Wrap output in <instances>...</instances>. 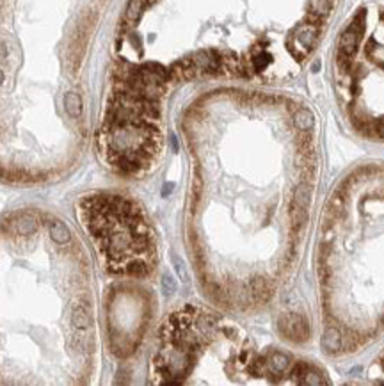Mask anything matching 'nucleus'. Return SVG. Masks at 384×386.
Instances as JSON below:
<instances>
[{
    "label": "nucleus",
    "instance_id": "1a4fd4ad",
    "mask_svg": "<svg viewBox=\"0 0 384 386\" xmlns=\"http://www.w3.org/2000/svg\"><path fill=\"white\" fill-rule=\"evenodd\" d=\"M312 203V187L308 183H300L297 185L296 191H294V205L302 208H308Z\"/></svg>",
    "mask_w": 384,
    "mask_h": 386
},
{
    "label": "nucleus",
    "instance_id": "9b49d317",
    "mask_svg": "<svg viewBox=\"0 0 384 386\" xmlns=\"http://www.w3.org/2000/svg\"><path fill=\"white\" fill-rule=\"evenodd\" d=\"M290 219L296 226H302L306 221H308V208L297 207V205H292L290 208Z\"/></svg>",
    "mask_w": 384,
    "mask_h": 386
},
{
    "label": "nucleus",
    "instance_id": "f257e3e1",
    "mask_svg": "<svg viewBox=\"0 0 384 386\" xmlns=\"http://www.w3.org/2000/svg\"><path fill=\"white\" fill-rule=\"evenodd\" d=\"M316 38H318V22H304V24L297 25L288 40L290 52L297 59H302L310 54Z\"/></svg>",
    "mask_w": 384,
    "mask_h": 386
},
{
    "label": "nucleus",
    "instance_id": "39448f33",
    "mask_svg": "<svg viewBox=\"0 0 384 386\" xmlns=\"http://www.w3.org/2000/svg\"><path fill=\"white\" fill-rule=\"evenodd\" d=\"M322 347L328 352H336L342 349V333L336 327H328L322 334Z\"/></svg>",
    "mask_w": 384,
    "mask_h": 386
},
{
    "label": "nucleus",
    "instance_id": "0eeeda50",
    "mask_svg": "<svg viewBox=\"0 0 384 386\" xmlns=\"http://www.w3.org/2000/svg\"><path fill=\"white\" fill-rule=\"evenodd\" d=\"M299 382L308 386H318V384H326V379H324V374H322L318 368H315V366L312 365H306V368H304V372L299 377Z\"/></svg>",
    "mask_w": 384,
    "mask_h": 386
},
{
    "label": "nucleus",
    "instance_id": "2eb2a0df",
    "mask_svg": "<svg viewBox=\"0 0 384 386\" xmlns=\"http://www.w3.org/2000/svg\"><path fill=\"white\" fill-rule=\"evenodd\" d=\"M313 72H318V70H320V63H318V61H316V63L315 64H313Z\"/></svg>",
    "mask_w": 384,
    "mask_h": 386
},
{
    "label": "nucleus",
    "instance_id": "7ed1b4c3",
    "mask_svg": "<svg viewBox=\"0 0 384 386\" xmlns=\"http://www.w3.org/2000/svg\"><path fill=\"white\" fill-rule=\"evenodd\" d=\"M281 327H283V333L286 334L288 338H292V340H306L308 338V334H310V327L308 324H306V320H304L302 317H299V315H290V317H286L281 322Z\"/></svg>",
    "mask_w": 384,
    "mask_h": 386
},
{
    "label": "nucleus",
    "instance_id": "f8f14e48",
    "mask_svg": "<svg viewBox=\"0 0 384 386\" xmlns=\"http://www.w3.org/2000/svg\"><path fill=\"white\" fill-rule=\"evenodd\" d=\"M66 109H68V112L72 116H80V112H82V102H80V96L75 95V93H70V95H66Z\"/></svg>",
    "mask_w": 384,
    "mask_h": 386
},
{
    "label": "nucleus",
    "instance_id": "20e7f679",
    "mask_svg": "<svg viewBox=\"0 0 384 386\" xmlns=\"http://www.w3.org/2000/svg\"><path fill=\"white\" fill-rule=\"evenodd\" d=\"M292 121H294V125H296L297 130L308 132V130H312L313 125H315V116H313L312 111H308V109H297L292 116Z\"/></svg>",
    "mask_w": 384,
    "mask_h": 386
},
{
    "label": "nucleus",
    "instance_id": "f03ea898",
    "mask_svg": "<svg viewBox=\"0 0 384 386\" xmlns=\"http://www.w3.org/2000/svg\"><path fill=\"white\" fill-rule=\"evenodd\" d=\"M364 15H366V11L361 9V11L356 15V18H354V22L348 25L347 31H345L340 38V52L345 54V56H348V57L356 52L358 43H360V38L364 31Z\"/></svg>",
    "mask_w": 384,
    "mask_h": 386
},
{
    "label": "nucleus",
    "instance_id": "4468645a",
    "mask_svg": "<svg viewBox=\"0 0 384 386\" xmlns=\"http://www.w3.org/2000/svg\"><path fill=\"white\" fill-rule=\"evenodd\" d=\"M374 128H376V132L379 134L380 137H384V118H380V120L376 121V125H374Z\"/></svg>",
    "mask_w": 384,
    "mask_h": 386
},
{
    "label": "nucleus",
    "instance_id": "ddd939ff",
    "mask_svg": "<svg viewBox=\"0 0 384 386\" xmlns=\"http://www.w3.org/2000/svg\"><path fill=\"white\" fill-rule=\"evenodd\" d=\"M368 54H370V57H372L377 64H380V66L384 68V48L372 47V43H370V47H368Z\"/></svg>",
    "mask_w": 384,
    "mask_h": 386
},
{
    "label": "nucleus",
    "instance_id": "f3484780",
    "mask_svg": "<svg viewBox=\"0 0 384 386\" xmlns=\"http://www.w3.org/2000/svg\"><path fill=\"white\" fill-rule=\"evenodd\" d=\"M0 82H2V73H0Z\"/></svg>",
    "mask_w": 384,
    "mask_h": 386
},
{
    "label": "nucleus",
    "instance_id": "423d86ee",
    "mask_svg": "<svg viewBox=\"0 0 384 386\" xmlns=\"http://www.w3.org/2000/svg\"><path fill=\"white\" fill-rule=\"evenodd\" d=\"M148 4V0H130L126 6V11H124V24L126 25H134L139 22L140 15H142L144 8Z\"/></svg>",
    "mask_w": 384,
    "mask_h": 386
},
{
    "label": "nucleus",
    "instance_id": "dca6fc26",
    "mask_svg": "<svg viewBox=\"0 0 384 386\" xmlns=\"http://www.w3.org/2000/svg\"><path fill=\"white\" fill-rule=\"evenodd\" d=\"M153 2H156V0H148V4H153Z\"/></svg>",
    "mask_w": 384,
    "mask_h": 386
},
{
    "label": "nucleus",
    "instance_id": "9d476101",
    "mask_svg": "<svg viewBox=\"0 0 384 386\" xmlns=\"http://www.w3.org/2000/svg\"><path fill=\"white\" fill-rule=\"evenodd\" d=\"M332 8V0H310V11L316 18H326L329 16Z\"/></svg>",
    "mask_w": 384,
    "mask_h": 386
},
{
    "label": "nucleus",
    "instance_id": "6e6552de",
    "mask_svg": "<svg viewBox=\"0 0 384 386\" xmlns=\"http://www.w3.org/2000/svg\"><path fill=\"white\" fill-rule=\"evenodd\" d=\"M288 365H290V359H288V356L283 354V352H272L267 359V368L278 375L283 374L288 368Z\"/></svg>",
    "mask_w": 384,
    "mask_h": 386
}]
</instances>
